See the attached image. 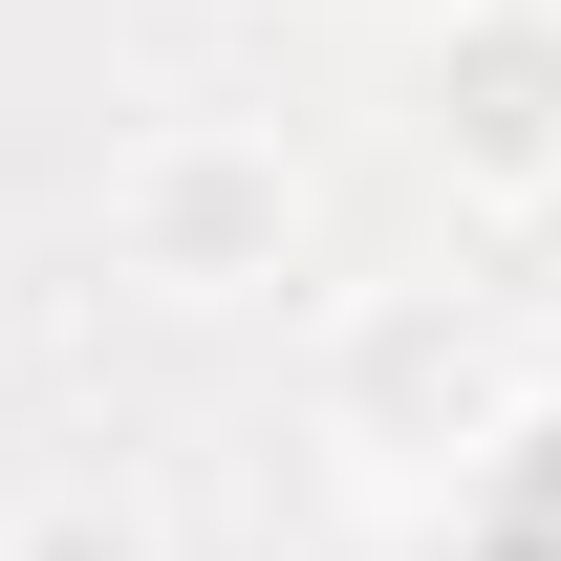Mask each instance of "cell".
<instances>
[{
	"mask_svg": "<svg viewBox=\"0 0 561 561\" xmlns=\"http://www.w3.org/2000/svg\"><path fill=\"white\" fill-rule=\"evenodd\" d=\"M108 238H130V280H173V302H280L302 280V238H324V195H302V151L280 130H151L130 173H108Z\"/></svg>",
	"mask_w": 561,
	"mask_h": 561,
	"instance_id": "obj_1",
	"label": "cell"
},
{
	"mask_svg": "<svg viewBox=\"0 0 561 561\" xmlns=\"http://www.w3.org/2000/svg\"><path fill=\"white\" fill-rule=\"evenodd\" d=\"M0 561H173L130 518V496H22V518H0Z\"/></svg>",
	"mask_w": 561,
	"mask_h": 561,
	"instance_id": "obj_4",
	"label": "cell"
},
{
	"mask_svg": "<svg viewBox=\"0 0 561 561\" xmlns=\"http://www.w3.org/2000/svg\"><path fill=\"white\" fill-rule=\"evenodd\" d=\"M432 173L454 195H561V0H454V44H432Z\"/></svg>",
	"mask_w": 561,
	"mask_h": 561,
	"instance_id": "obj_2",
	"label": "cell"
},
{
	"mask_svg": "<svg viewBox=\"0 0 561 561\" xmlns=\"http://www.w3.org/2000/svg\"><path fill=\"white\" fill-rule=\"evenodd\" d=\"M324 411L367 432V454H476L496 432V324L432 280V302H367L346 324V367H324Z\"/></svg>",
	"mask_w": 561,
	"mask_h": 561,
	"instance_id": "obj_3",
	"label": "cell"
}]
</instances>
